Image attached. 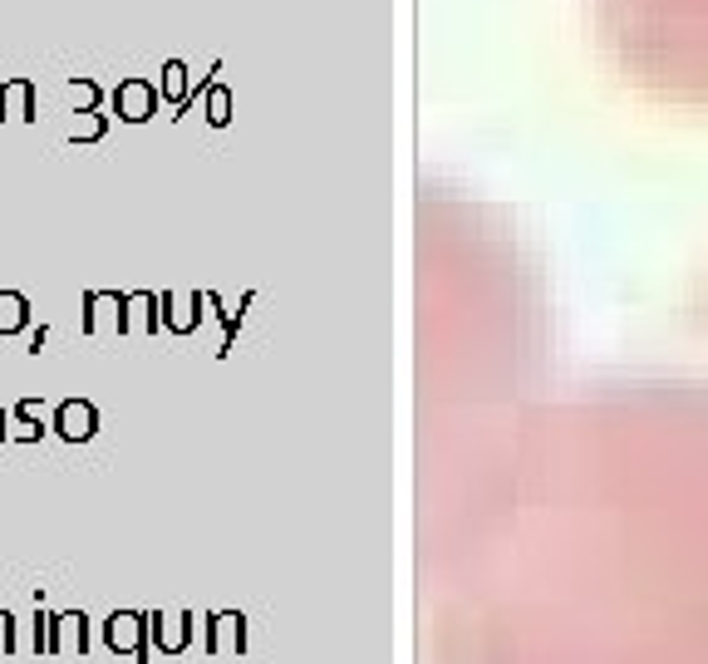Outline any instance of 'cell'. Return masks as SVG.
<instances>
[{
    "label": "cell",
    "instance_id": "cell-1",
    "mask_svg": "<svg viewBox=\"0 0 708 664\" xmlns=\"http://www.w3.org/2000/svg\"><path fill=\"white\" fill-rule=\"evenodd\" d=\"M138 635H144V615L134 611H114L104 625V640L114 655H134V664H144V655H138Z\"/></svg>",
    "mask_w": 708,
    "mask_h": 664
},
{
    "label": "cell",
    "instance_id": "cell-2",
    "mask_svg": "<svg viewBox=\"0 0 708 664\" xmlns=\"http://www.w3.org/2000/svg\"><path fill=\"white\" fill-rule=\"evenodd\" d=\"M74 650H89V620L84 611H70V615H54V635H50V655H74Z\"/></svg>",
    "mask_w": 708,
    "mask_h": 664
},
{
    "label": "cell",
    "instance_id": "cell-3",
    "mask_svg": "<svg viewBox=\"0 0 708 664\" xmlns=\"http://www.w3.org/2000/svg\"><path fill=\"white\" fill-rule=\"evenodd\" d=\"M54 429H60L70 443H84L94 433V409L80 404V399H70V404H60V413H54Z\"/></svg>",
    "mask_w": 708,
    "mask_h": 664
},
{
    "label": "cell",
    "instance_id": "cell-4",
    "mask_svg": "<svg viewBox=\"0 0 708 664\" xmlns=\"http://www.w3.org/2000/svg\"><path fill=\"white\" fill-rule=\"evenodd\" d=\"M25 320H30L25 296H15V291H0V335L25 330Z\"/></svg>",
    "mask_w": 708,
    "mask_h": 664
},
{
    "label": "cell",
    "instance_id": "cell-5",
    "mask_svg": "<svg viewBox=\"0 0 708 664\" xmlns=\"http://www.w3.org/2000/svg\"><path fill=\"white\" fill-rule=\"evenodd\" d=\"M152 625H162V630H158V645H162V650H178V645H182V625H178V620H162V615H158Z\"/></svg>",
    "mask_w": 708,
    "mask_h": 664
},
{
    "label": "cell",
    "instance_id": "cell-6",
    "mask_svg": "<svg viewBox=\"0 0 708 664\" xmlns=\"http://www.w3.org/2000/svg\"><path fill=\"white\" fill-rule=\"evenodd\" d=\"M216 645H242V620H232V615L216 620Z\"/></svg>",
    "mask_w": 708,
    "mask_h": 664
},
{
    "label": "cell",
    "instance_id": "cell-7",
    "mask_svg": "<svg viewBox=\"0 0 708 664\" xmlns=\"http://www.w3.org/2000/svg\"><path fill=\"white\" fill-rule=\"evenodd\" d=\"M15 615L10 611H0V655H15Z\"/></svg>",
    "mask_w": 708,
    "mask_h": 664
}]
</instances>
